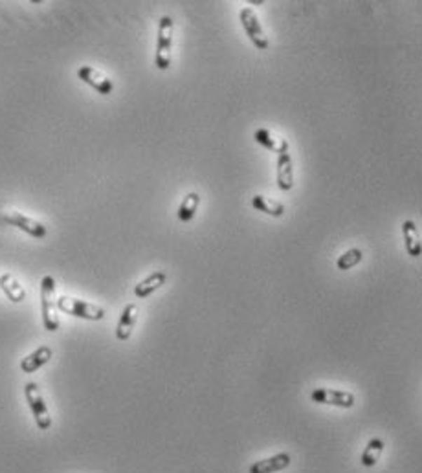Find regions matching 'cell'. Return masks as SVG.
Here are the masks:
<instances>
[{"instance_id":"1","label":"cell","mask_w":422,"mask_h":473,"mask_svg":"<svg viewBox=\"0 0 422 473\" xmlns=\"http://www.w3.org/2000/svg\"><path fill=\"white\" fill-rule=\"evenodd\" d=\"M175 20L169 15H163L158 22V37H156V55L154 64L158 70H168L171 67V50H173Z\"/></svg>"},{"instance_id":"2","label":"cell","mask_w":422,"mask_h":473,"mask_svg":"<svg viewBox=\"0 0 422 473\" xmlns=\"http://www.w3.org/2000/svg\"><path fill=\"white\" fill-rule=\"evenodd\" d=\"M57 301H55V279L52 275H44L41 281V314L43 325L48 332L59 330V317L55 314Z\"/></svg>"},{"instance_id":"3","label":"cell","mask_w":422,"mask_h":473,"mask_svg":"<svg viewBox=\"0 0 422 473\" xmlns=\"http://www.w3.org/2000/svg\"><path fill=\"white\" fill-rule=\"evenodd\" d=\"M57 308L62 314L74 315V317H79V320L87 321H101L105 317V310L97 305H92L88 301H83V299H76V297L62 296L57 299Z\"/></svg>"},{"instance_id":"4","label":"cell","mask_w":422,"mask_h":473,"mask_svg":"<svg viewBox=\"0 0 422 473\" xmlns=\"http://www.w3.org/2000/svg\"><path fill=\"white\" fill-rule=\"evenodd\" d=\"M25 398L28 402L29 411L34 415V420L41 431H48L52 427V416L48 413L46 402L43 398V392L35 382H28L25 385Z\"/></svg>"},{"instance_id":"5","label":"cell","mask_w":422,"mask_h":473,"mask_svg":"<svg viewBox=\"0 0 422 473\" xmlns=\"http://www.w3.org/2000/svg\"><path fill=\"white\" fill-rule=\"evenodd\" d=\"M239 20L255 48L268 50V37H266V34H264V29H263V26H261V20H259V17H257V13H255L252 8H243V10L239 11Z\"/></svg>"},{"instance_id":"6","label":"cell","mask_w":422,"mask_h":473,"mask_svg":"<svg viewBox=\"0 0 422 473\" xmlns=\"http://www.w3.org/2000/svg\"><path fill=\"white\" fill-rule=\"evenodd\" d=\"M311 400L316 404H325V406L341 407V409H350L356 404V398L349 391H338V389L318 388L311 392Z\"/></svg>"},{"instance_id":"7","label":"cell","mask_w":422,"mask_h":473,"mask_svg":"<svg viewBox=\"0 0 422 473\" xmlns=\"http://www.w3.org/2000/svg\"><path fill=\"white\" fill-rule=\"evenodd\" d=\"M4 222H8L10 226H15L17 230L25 231V233L32 235V237H35V239H44L46 237V233H48V230H46V226L43 224V222H37V220L29 219V217L22 215L20 211H6L4 213Z\"/></svg>"},{"instance_id":"8","label":"cell","mask_w":422,"mask_h":473,"mask_svg":"<svg viewBox=\"0 0 422 473\" xmlns=\"http://www.w3.org/2000/svg\"><path fill=\"white\" fill-rule=\"evenodd\" d=\"M77 77L81 79L85 85H88L90 88L101 94V96H109L114 90V83L105 76V74H101L100 70L92 67H81L77 68Z\"/></svg>"},{"instance_id":"9","label":"cell","mask_w":422,"mask_h":473,"mask_svg":"<svg viewBox=\"0 0 422 473\" xmlns=\"http://www.w3.org/2000/svg\"><path fill=\"white\" fill-rule=\"evenodd\" d=\"M278 187L281 191H290L294 187V165L288 144L278 154Z\"/></svg>"},{"instance_id":"10","label":"cell","mask_w":422,"mask_h":473,"mask_svg":"<svg viewBox=\"0 0 422 473\" xmlns=\"http://www.w3.org/2000/svg\"><path fill=\"white\" fill-rule=\"evenodd\" d=\"M138 305L135 303H129V305L125 306L123 310H121L120 321H118V325H116V338L120 341H127L132 336V330L136 327V321H138Z\"/></svg>"},{"instance_id":"11","label":"cell","mask_w":422,"mask_h":473,"mask_svg":"<svg viewBox=\"0 0 422 473\" xmlns=\"http://www.w3.org/2000/svg\"><path fill=\"white\" fill-rule=\"evenodd\" d=\"M402 235H404V246L408 255L413 259H418L422 255V239L418 233V228L415 224V220L408 219L402 222Z\"/></svg>"},{"instance_id":"12","label":"cell","mask_w":422,"mask_h":473,"mask_svg":"<svg viewBox=\"0 0 422 473\" xmlns=\"http://www.w3.org/2000/svg\"><path fill=\"white\" fill-rule=\"evenodd\" d=\"M292 464V457L288 453H278L273 455V457H268V459L257 460L250 466L248 472L250 473H275L281 472V469L288 468Z\"/></svg>"},{"instance_id":"13","label":"cell","mask_w":422,"mask_h":473,"mask_svg":"<svg viewBox=\"0 0 422 473\" xmlns=\"http://www.w3.org/2000/svg\"><path fill=\"white\" fill-rule=\"evenodd\" d=\"M52 358L53 350L50 349V347H46V345H43V347L35 349L32 354H28L26 358H22V362H20V371L26 374H32L35 373V371H39L41 367H44Z\"/></svg>"},{"instance_id":"14","label":"cell","mask_w":422,"mask_h":473,"mask_svg":"<svg viewBox=\"0 0 422 473\" xmlns=\"http://www.w3.org/2000/svg\"><path fill=\"white\" fill-rule=\"evenodd\" d=\"M165 281H168V273L162 272V270L153 272L151 275H147L144 281H139L138 285H136L135 296L138 297V299H145V297H149L151 294H154L158 288H162L163 285H165Z\"/></svg>"},{"instance_id":"15","label":"cell","mask_w":422,"mask_h":473,"mask_svg":"<svg viewBox=\"0 0 422 473\" xmlns=\"http://www.w3.org/2000/svg\"><path fill=\"white\" fill-rule=\"evenodd\" d=\"M0 290L4 292L6 297L11 303H22L26 299V290L11 273H2L0 275Z\"/></svg>"},{"instance_id":"16","label":"cell","mask_w":422,"mask_h":473,"mask_svg":"<svg viewBox=\"0 0 422 473\" xmlns=\"http://www.w3.org/2000/svg\"><path fill=\"white\" fill-rule=\"evenodd\" d=\"M252 206H254L255 211H261V213H264V215L275 217V219L285 215L283 204L278 200H272V198H268V196H263V195L252 196Z\"/></svg>"},{"instance_id":"17","label":"cell","mask_w":422,"mask_h":473,"mask_svg":"<svg viewBox=\"0 0 422 473\" xmlns=\"http://www.w3.org/2000/svg\"><path fill=\"white\" fill-rule=\"evenodd\" d=\"M198 204H200V195L195 191L187 193L186 196H184V200L180 202V206H178V220L180 222H191L193 219H195V215H197V210H198Z\"/></svg>"},{"instance_id":"18","label":"cell","mask_w":422,"mask_h":473,"mask_svg":"<svg viewBox=\"0 0 422 473\" xmlns=\"http://www.w3.org/2000/svg\"><path fill=\"white\" fill-rule=\"evenodd\" d=\"M384 448H386V442L382 439H371L369 442H367V446H365L364 453H362V459H360L365 468H373V466H376V462H379L380 455H382Z\"/></svg>"},{"instance_id":"19","label":"cell","mask_w":422,"mask_h":473,"mask_svg":"<svg viewBox=\"0 0 422 473\" xmlns=\"http://www.w3.org/2000/svg\"><path fill=\"white\" fill-rule=\"evenodd\" d=\"M255 142L259 145H263L264 149H268V151H272V153H278L279 151L285 147V144H288L287 139L285 138H273L272 132L266 129H257L254 134Z\"/></svg>"},{"instance_id":"20","label":"cell","mask_w":422,"mask_h":473,"mask_svg":"<svg viewBox=\"0 0 422 473\" xmlns=\"http://www.w3.org/2000/svg\"><path fill=\"white\" fill-rule=\"evenodd\" d=\"M362 259H364V252H362L360 248H350V249H347L346 254L338 257V261H336V268L341 270V272H347V270H350V268H355L356 264H360Z\"/></svg>"}]
</instances>
